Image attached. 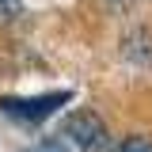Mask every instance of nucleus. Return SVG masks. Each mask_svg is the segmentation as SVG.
<instances>
[{"mask_svg":"<svg viewBox=\"0 0 152 152\" xmlns=\"http://www.w3.org/2000/svg\"><path fill=\"white\" fill-rule=\"evenodd\" d=\"M69 137L84 152H110V137H107V126L88 110H76L69 118Z\"/></svg>","mask_w":152,"mask_h":152,"instance_id":"f257e3e1","label":"nucleus"},{"mask_svg":"<svg viewBox=\"0 0 152 152\" xmlns=\"http://www.w3.org/2000/svg\"><path fill=\"white\" fill-rule=\"evenodd\" d=\"M65 99H69V95H53V99H46V95H42V99H4L0 107L8 114H15V118H46V114L53 110L57 103H65Z\"/></svg>","mask_w":152,"mask_h":152,"instance_id":"f03ea898","label":"nucleus"},{"mask_svg":"<svg viewBox=\"0 0 152 152\" xmlns=\"http://www.w3.org/2000/svg\"><path fill=\"white\" fill-rule=\"evenodd\" d=\"M114 152H152V141L148 137H126Z\"/></svg>","mask_w":152,"mask_h":152,"instance_id":"7ed1b4c3","label":"nucleus"},{"mask_svg":"<svg viewBox=\"0 0 152 152\" xmlns=\"http://www.w3.org/2000/svg\"><path fill=\"white\" fill-rule=\"evenodd\" d=\"M19 4H23V0H0V19H12L19 12Z\"/></svg>","mask_w":152,"mask_h":152,"instance_id":"20e7f679","label":"nucleus"}]
</instances>
